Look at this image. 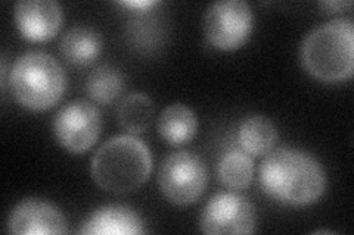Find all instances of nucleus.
Segmentation results:
<instances>
[{"label": "nucleus", "mask_w": 354, "mask_h": 235, "mask_svg": "<svg viewBox=\"0 0 354 235\" xmlns=\"http://www.w3.org/2000/svg\"><path fill=\"white\" fill-rule=\"evenodd\" d=\"M9 83L18 102L30 110H48L62 99L66 78L61 63L46 52H28L15 61Z\"/></svg>", "instance_id": "obj_4"}, {"label": "nucleus", "mask_w": 354, "mask_h": 235, "mask_svg": "<svg viewBox=\"0 0 354 235\" xmlns=\"http://www.w3.org/2000/svg\"><path fill=\"white\" fill-rule=\"evenodd\" d=\"M152 100L143 93H131L121 100L117 109L118 124L131 134L145 132L153 121Z\"/></svg>", "instance_id": "obj_15"}, {"label": "nucleus", "mask_w": 354, "mask_h": 235, "mask_svg": "<svg viewBox=\"0 0 354 235\" xmlns=\"http://www.w3.org/2000/svg\"><path fill=\"white\" fill-rule=\"evenodd\" d=\"M8 232L17 235L66 234V219L62 212L41 198H26L10 210Z\"/></svg>", "instance_id": "obj_9"}, {"label": "nucleus", "mask_w": 354, "mask_h": 235, "mask_svg": "<svg viewBox=\"0 0 354 235\" xmlns=\"http://www.w3.org/2000/svg\"><path fill=\"white\" fill-rule=\"evenodd\" d=\"M207 183L205 163L191 152L171 153L160 166V190L173 205L186 206L195 203L205 192Z\"/></svg>", "instance_id": "obj_5"}, {"label": "nucleus", "mask_w": 354, "mask_h": 235, "mask_svg": "<svg viewBox=\"0 0 354 235\" xmlns=\"http://www.w3.org/2000/svg\"><path fill=\"white\" fill-rule=\"evenodd\" d=\"M254 176L252 159L245 152L230 150L218 162V178L232 190L247 188Z\"/></svg>", "instance_id": "obj_17"}, {"label": "nucleus", "mask_w": 354, "mask_h": 235, "mask_svg": "<svg viewBox=\"0 0 354 235\" xmlns=\"http://www.w3.org/2000/svg\"><path fill=\"white\" fill-rule=\"evenodd\" d=\"M62 18V8L53 0H21L15 5L21 34L32 41H46L57 36Z\"/></svg>", "instance_id": "obj_10"}, {"label": "nucleus", "mask_w": 354, "mask_h": 235, "mask_svg": "<svg viewBox=\"0 0 354 235\" xmlns=\"http://www.w3.org/2000/svg\"><path fill=\"white\" fill-rule=\"evenodd\" d=\"M102 116L87 100L77 99L59 109L53 119V132L62 147L71 153H84L101 136Z\"/></svg>", "instance_id": "obj_7"}, {"label": "nucleus", "mask_w": 354, "mask_h": 235, "mask_svg": "<svg viewBox=\"0 0 354 235\" xmlns=\"http://www.w3.org/2000/svg\"><path fill=\"white\" fill-rule=\"evenodd\" d=\"M260 184L263 192L279 203L306 206L325 193L326 174L312 154L285 145L266 154L260 166Z\"/></svg>", "instance_id": "obj_1"}, {"label": "nucleus", "mask_w": 354, "mask_h": 235, "mask_svg": "<svg viewBox=\"0 0 354 235\" xmlns=\"http://www.w3.org/2000/svg\"><path fill=\"white\" fill-rule=\"evenodd\" d=\"M145 232V222L138 212L121 205L97 209L80 228V234L84 235H139Z\"/></svg>", "instance_id": "obj_11"}, {"label": "nucleus", "mask_w": 354, "mask_h": 235, "mask_svg": "<svg viewBox=\"0 0 354 235\" xmlns=\"http://www.w3.org/2000/svg\"><path fill=\"white\" fill-rule=\"evenodd\" d=\"M157 127L165 143L182 145L194 139L198 130V119L189 106L173 103L161 112Z\"/></svg>", "instance_id": "obj_12"}, {"label": "nucleus", "mask_w": 354, "mask_h": 235, "mask_svg": "<svg viewBox=\"0 0 354 235\" xmlns=\"http://www.w3.org/2000/svg\"><path fill=\"white\" fill-rule=\"evenodd\" d=\"M254 17L243 0H220L209 5L204 15V32L208 43L218 50H235L251 34Z\"/></svg>", "instance_id": "obj_6"}, {"label": "nucleus", "mask_w": 354, "mask_h": 235, "mask_svg": "<svg viewBox=\"0 0 354 235\" xmlns=\"http://www.w3.org/2000/svg\"><path fill=\"white\" fill-rule=\"evenodd\" d=\"M350 5H351V2H324V3H320L319 6L325 8L328 10H337V9H342V8L350 6Z\"/></svg>", "instance_id": "obj_19"}, {"label": "nucleus", "mask_w": 354, "mask_h": 235, "mask_svg": "<svg viewBox=\"0 0 354 235\" xmlns=\"http://www.w3.org/2000/svg\"><path fill=\"white\" fill-rule=\"evenodd\" d=\"M238 140L247 154L263 156L273 150L278 141V130L269 118L251 115L241 122Z\"/></svg>", "instance_id": "obj_14"}, {"label": "nucleus", "mask_w": 354, "mask_h": 235, "mask_svg": "<svg viewBox=\"0 0 354 235\" xmlns=\"http://www.w3.org/2000/svg\"><path fill=\"white\" fill-rule=\"evenodd\" d=\"M300 58L306 71L325 83L346 81L354 71V24L335 18L304 37Z\"/></svg>", "instance_id": "obj_2"}, {"label": "nucleus", "mask_w": 354, "mask_h": 235, "mask_svg": "<svg viewBox=\"0 0 354 235\" xmlns=\"http://www.w3.org/2000/svg\"><path fill=\"white\" fill-rule=\"evenodd\" d=\"M152 170L148 145L136 137L117 136L105 141L92 158L93 181L105 192L124 194L147 183Z\"/></svg>", "instance_id": "obj_3"}, {"label": "nucleus", "mask_w": 354, "mask_h": 235, "mask_svg": "<svg viewBox=\"0 0 354 235\" xmlns=\"http://www.w3.org/2000/svg\"><path fill=\"white\" fill-rule=\"evenodd\" d=\"M120 5H123L126 8H133V9H142L145 10L148 8H152L157 5V2H152V0H136V2H133V0H130V2H121Z\"/></svg>", "instance_id": "obj_18"}, {"label": "nucleus", "mask_w": 354, "mask_h": 235, "mask_svg": "<svg viewBox=\"0 0 354 235\" xmlns=\"http://www.w3.org/2000/svg\"><path fill=\"white\" fill-rule=\"evenodd\" d=\"M87 93L95 102L108 105L123 93L124 76L113 65H101L87 78Z\"/></svg>", "instance_id": "obj_16"}, {"label": "nucleus", "mask_w": 354, "mask_h": 235, "mask_svg": "<svg viewBox=\"0 0 354 235\" xmlns=\"http://www.w3.org/2000/svg\"><path fill=\"white\" fill-rule=\"evenodd\" d=\"M199 228L204 234H252L256 231V209L238 193H218L205 205Z\"/></svg>", "instance_id": "obj_8"}, {"label": "nucleus", "mask_w": 354, "mask_h": 235, "mask_svg": "<svg viewBox=\"0 0 354 235\" xmlns=\"http://www.w3.org/2000/svg\"><path fill=\"white\" fill-rule=\"evenodd\" d=\"M59 49L64 58L75 66L96 61L102 50V37L91 27H74L64 34Z\"/></svg>", "instance_id": "obj_13"}]
</instances>
